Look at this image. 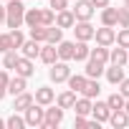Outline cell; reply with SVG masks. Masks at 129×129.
I'll list each match as a JSON object with an SVG mask.
<instances>
[{
    "label": "cell",
    "mask_w": 129,
    "mask_h": 129,
    "mask_svg": "<svg viewBox=\"0 0 129 129\" xmlns=\"http://www.w3.org/2000/svg\"><path fill=\"white\" fill-rule=\"evenodd\" d=\"M94 38H96V46H111L114 43V38H116V33H114V28H109V25H101V28H96L94 30Z\"/></svg>",
    "instance_id": "obj_7"
},
{
    "label": "cell",
    "mask_w": 129,
    "mask_h": 129,
    "mask_svg": "<svg viewBox=\"0 0 129 129\" xmlns=\"http://www.w3.org/2000/svg\"><path fill=\"white\" fill-rule=\"evenodd\" d=\"M0 23H5V5H0Z\"/></svg>",
    "instance_id": "obj_44"
},
{
    "label": "cell",
    "mask_w": 129,
    "mask_h": 129,
    "mask_svg": "<svg viewBox=\"0 0 129 129\" xmlns=\"http://www.w3.org/2000/svg\"><path fill=\"white\" fill-rule=\"evenodd\" d=\"M63 121V109L56 104L51 109H46V116H43V129H56L58 124Z\"/></svg>",
    "instance_id": "obj_4"
},
{
    "label": "cell",
    "mask_w": 129,
    "mask_h": 129,
    "mask_svg": "<svg viewBox=\"0 0 129 129\" xmlns=\"http://www.w3.org/2000/svg\"><path fill=\"white\" fill-rule=\"evenodd\" d=\"M94 25L89 20H76L74 23V33H76V41H91L94 38Z\"/></svg>",
    "instance_id": "obj_6"
},
{
    "label": "cell",
    "mask_w": 129,
    "mask_h": 129,
    "mask_svg": "<svg viewBox=\"0 0 129 129\" xmlns=\"http://www.w3.org/2000/svg\"><path fill=\"white\" fill-rule=\"evenodd\" d=\"M109 121H111L114 129H124V126H129V114H126L124 109H111Z\"/></svg>",
    "instance_id": "obj_12"
},
{
    "label": "cell",
    "mask_w": 129,
    "mask_h": 129,
    "mask_svg": "<svg viewBox=\"0 0 129 129\" xmlns=\"http://www.w3.org/2000/svg\"><path fill=\"white\" fill-rule=\"evenodd\" d=\"M79 116H89L91 114V99H86V96H81V99H76L74 101V106H71Z\"/></svg>",
    "instance_id": "obj_18"
},
{
    "label": "cell",
    "mask_w": 129,
    "mask_h": 129,
    "mask_svg": "<svg viewBox=\"0 0 129 129\" xmlns=\"http://www.w3.org/2000/svg\"><path fill=\"white\" fill-rule=\"evenodd\" d=\"M109 114H111V109H109V104L106 101H96V104H91V116L101 124V121H109Z\"/></svg>",
    "instance_id": "obj_11"
},
{
    "label": "cell",
    "mask_w": 129,
    "mask_h": 129,
    "mask_svg": "<svg viewBox=\"0 0 129 129\" xmlns=\"http://www.w3.org/2000/svg\"><path fill=\"white\" fill-rule=\"evenodd\" d=\"M101 25H109V28H114L116 25V8H101Z\"/></svg>",
    "instance_id": "obj_24"
},
{
    "label": "cell",
    "mask_w": 129,
    "mask_h": 129,
    "mask_svg": "<svg viewBox=\"0 0 129 129\" xmlns=\"http://www.w3.org/2000/svg\"><path fill=\"white\" fill-rule=\"evenodd\" d=\"M119 94H121L124 99H129V79H121V81H119Z\"/></svg>",
    "instance_id": "obj_40"
},
{
    "label": "cell",
    "mask_w": 129,
    "mask_h": 129,
    "mask_svg": "<svg viewBox=\"0 0 129 129\" xmlns=\"http://www.w3.org/2000/svg\"><path fill=\"white\" fill-rule=\"evenodd\" d=\"M124 101H126V99H124V96H121L119 91H114V94H111V96L106 99L109 109H124Z\"/></svg>",
    "instance_id": "obj_34"
},
{
    "label": "cell",
    "mask_w": 129,
    "mask_h": 129,
    "mask_svg": "<svg viewBox=\"0 0 129 129\" xmlns=\"http://www.w3.org/2000/svg\"><path fill=\"white\" fill-rule=\"evenodd\" d=\"M10 48H13L10 33H0V53H5V51H10Z\"/></svg>",
    "instance_id": "obj_38"
},
{
    "label": "cell",
    "mask_w": 129,
    "mask_h": 129,
    "mask_svg": "<svg viewBox=\"0 0 129 129\" xmlns=\"http://www.w3.org/2000/svg\"><path fill=\"white\" fill-rule=\"evenodd\" d=\"M3 126H5V119H0V129H3Z\"/></svg>",
    "instance_id": "obj_47"
},
{
    "label": "cell",
    "mask_w": 129,
    "mask_h": 129,
    "mask_svg": "<svg viewBox=\"0 0 129 129\" xmlns=\"http://www.w3.org/2000/svg\"><path fill=\"white\" fill-rule=\"evenodd\" d=\"M13 99H15V101H13V111H25V109L33 104V94H28V91H20V94H15Z\"/></svg>",
    "instance_id": "obj_13"
},
{
    "label": "cell",
    "mask_w": 129,
    "mask_h": 129,
    "mask_svg": "<svg viewBox=\"0 0 129 129\" xmlns=\"http://www.w3.org/2000/svg\"><path fill=\"white\" fill-rule=\"evenodd\" d=\"M20 91H25V79L15 74V79H10V81H8V94H13V96H15V94H20Z\"/></svg>",
    "instance_id": "obj_26"
},
{
    "label": "cell",
    "mask_w": 129,
    "mask_h": 129,
    "mask_svg": "<svg viewBox=\"0 0 129 129\" xmlns=\"http://www.w3.org/2000/svg\"><path fill=\"white\" fill-rule=\"evenodd\" d=\"M53 13H58V10H66L69 8V0H51V5H48Z\"/></svg>",
    "instance_id": "obj_39"
},
{
    "label": "cell",
    "mask_w": 129,
    "mask_h": 129,
    "mask_svg": "<svg viewBox=\"0 0 129 129\" xmlns=\"http://www.w3.org/2000/svg\"><path fill=\"white\" fill-rule=\"evenodd\" d=\"M124 111H126V114H129V99H126V101H124Z\"/></svg>",
    "instance_id": "obj_46"
},
{
    "label": "cell",
    "mask_w": 129,
    "mask_h": 129,
    "mask_svg": "<svg viewBox=\"0 0 129 129\" xmlns=\"http://www.w3.org/2000/svg\"><path fill=\"white\" fill-rule=\"evenodd\" d=\"M89 53H91L89 41H79V43L74 46V61H86V58H89Z\"/></svg>",
    "instance_id": "obj_22"
},
{
    "label": "cell",
    "mask_w": 129,
    "mask_h": 129,
    "mask_svg": "<svg viewBox=\"0 0 129 129\" xmlns=\"http://www.w3.org/2000/svg\"><path fill=\"white\" fill-rule=\"evenodd\" d=\"M18 58H20V56L15 53V48L5 51V53H3V66H5V69H15V63H18Z\"/></svg>",
    "instance_id": "obj_30"
},
{
    "label": "cell",
    "mask_w": 129,
    "mask_h": 129,
    "mask_svg": "<svg viewBox=\"0 0 129 129\" xmlns=\"http://www.w3.org/2000/svg\"><path fill=\"white\" fill-rule=\"evenodd\" d=\"M23 18H25L23 0H8V5H5V23H8V28H20Z\"/></svg>",
    "instance_id": "obj_1"
},
{
    "label": "cell",
    "mask_w": 129,
    "mask_h": 129,
    "mask_svg": "<svg viewBox=\"0 0 129 129\" xmlns=\"http://www.w3.org/2000/svg\"><path fill=\"white\" fill-rule=\"evenodd\" d=\"M104 66H106V63H101V61H96V58H86L84 76H86V79H99V76L104 74Z\"/></svg>",
    "instance_id": "obj_9"
},
{
    "label": "cell",
    "mask_w": 129,
    "mask_h": 129,
    "mask_svg": "<svg viewBox=\"0 0 129 129\" xmlns=\"http://www.w3.org/2000/svg\"><path fill=\"white\" fill-rule=\"evenodd\" d=\"M114 43H116V46H121V48H129V28H121V30L116 33Z\"/></svg>",
    "instance_id": "obj_37"
},
{
    "label": "cell",
    "mask_w": 129,
    "mask_h": 129,
    "mask_svg": "<svg viewBox=\"0 0 129 129\" xmlns=\"http://www.w3.org/2000/svg\"><path fill=\"white\" fill-rule=\"evenodd\" d=\"M33 101H36V104H41V106H48V104H53V101H56V91H53L51 86H41V89H36Z\"/></svg>",
    "instance_id": "obj_8"
},
{
    "label": "cell",
    "mask_w": 129,
    "mask_h": 129,
    "mask_svg": "<svg viewBox=\"0 0 129 129\" xmlns=\"http://www.w3.org/2000/svg\"><path fill=\"white\" fill-rule=\"evenodd\" d=\"M116 25L119 28H129V8H116Z\"/></svg>",
    "instance_id": "obj_33"
},
{
    "label": "cell",
    "mask_w": 129,
    "mask_h": 129,
    "mask_svg": "<svg viewBox=\"0 0 129 129\" xmlns=\"http://www.w3.org/2000/svg\"><path fill=\"white\" fill-rule=\"evenodd\" d=\"M84 86H86V76H84V74H76V76H69V89H71V91L81 94V91H84Z\"/></svg>",
    "instance_id": "obj_25"
},
{
    "label": "cell",
    "mask_w": 129,
    "mask_h": 129,
    "mask_svg": "<svg viewBox=\"0 0 129 129\" xmlns=\"http://www.w3.org/2000/svg\"><path fill=\"white\" fill-rule=\"evenodd\" d=\"M89 58H96V61L106 63V61H109V48H106V46H96V48H91Z\"/></svg>",
    "instance_id": "obj_29"
},
{
    "label": "cell",
    "mask_w": 129,
    "mask_h": 129,
    "mask_svg": "<svg viewBox=\"0 0 129 129\" xmlns=\"http://www.w3.org/2000/svg\"><path fill=\"white\" fill-rule=\"evenodd\" d=\"M71 13H74L76 20H91V15H94L91 0H76V5L71 8Z\"/></svg>",
    "instance_id": "obj_5"
},
{
    "label": "cell",
    "mask_w": 129,
    "mask_h": 129,
    "mask_svg": "<svg viewBox=\"0 0 129 129\" xmlns=\"http://www.w3.org/2000/svg\"><path fill=\"white\" fill-rule=\"evenodd\" d=\"M126 63H129V48H126Z\"/></svg>",
    "instance_id": "obj_48"
},
{
    "label": "cell",
    "mask_w": 129,
    "mask_h": 129,
    "mask_svg": "<svg viewBox=\"0 0 129 129\" xmlns=\"http://www.w3.org/2000/svg\"><path fill=\"white\" fill-rule=\"evenodd\" d=\"M23 41H25V36L20 33V28H13V30H10V43H13V48H15V51L23 46Z\"/></svg>",
    "instance_id": "obj_36"
},
{
    "label": "cell",
    "mask_w": 129,
    "mask_h": 129,
    "mask_svg": "<svg viewBox=\"0 0 129 129\" xmlns=\"http://www.w3.org/2000/svg\"><path fill=\"white\" fill-rule=\"evenodd\" d=\"M41 53V43L38 41H23V46H20V56H25V58H36Z\"/></svg>",
    "instance_id": "obj_17"
},
{
    "label": "cell",
    "mask_w": 129,
    "mask_h": 129,
    "mask_svg": "<svg viewBox=\"0 0 129 129\" xmlns=\"http://www.w3.org/2000/svg\"><path fill=\"white\" fill-rule=\"evenodd\" d=\"M61 41H63V28H58L56 23L48 25V30H46V43H53V46H56V43H61Z\"/></svg>",
    "instance_id": "obj_21"
},
{
    "label": "cell",
    "mask_w": 129,
    "mask_h": 129,
    "mask_svg": "<svg viewBox=\"0 0 129 129\" xmlns=\"http://www.w3.org/2000/svg\"><path fill=\"white\" fill-rule=\"evenodd\" d=\"M5 94H8V91H5V86H0V99H3Z\"/></svg>",
    "instance_id": "obj_45"
},
{
    "label": "cell",
    "mask_w": 129,
    "mask_h": 129,
    "mask_svg": "<svg viewBox=\"0 0 129 129\" xmlns=\"http://www.w3.org/2000/svg\"><path fill=\"white\" fill-rule=\"evenodd\" d=\"M23 114H25V116H23V119H25V126H43L46 109H43L41 104H36V101H33V104H30V106H28Z\"/></svg>",
    "instance_id": "obj_3"
},
{
    "label": "cell",
    "mask_w": 129,
    "mask_h": 129,
    "mask_svg": "<svg viewBox=\"0 0 129 129\" xmlns=\"http://www.w3.org/2000/svg\"><path fill=\"white\" fill-rule=\"evenodd\" d=\"M124 5H126V8H129V0H124Z\"/></svg>",
    "instance_id": "obj_49"
},
{
    "label": "cell",
    "mask_w": 129,
    "mask_h": 129,
    "mask_svg": "<svg viewBox=\"0 0 129 129\" xmlns=\"http://www.w3.org/2000/svg\"><path fill=\"white\" fill-rule=\"evenodd\" d=\"M74 126H89V119H86V116H79V114H76V119H74Z\"/></svg>",
    "instance_id": "obj_41"
},
{
    "label": "cell",
    "mask_w": 129,
    "mask_h": 129,
    "mask_svg": "<svg viewBox=\"0 0 129 129\" xmlns=\"http://www.w3.org/2000/svg\"><path fill=\"white\" fill-rule=\"evenodd\" d=\"M15 74H18V76H23V79H30V76L36 74V69H33V58L20 56V58H18V63H15Z\"/></svg>",
    "instance_id": "obj_10"
},
{
    "label": "cell",
    "mask_w": 129,
    "mask_h": 129,
    "mask_svg": "<svg viewBox=\"0 0 129 129\" xmlns=\"http://www.w3.org/2000/svg\"><path fill=\"white\" fill-rule=\"evenodd\" d=\"M5 126H8V129H23V126H25V119L18 116V111H13V116L5 119Z\"/></svg>",
    "instance_id": "obj_32"
},
{
    "label": "cell",
    "mask_w": 129,
    "mask_h": 129,
    "mask_svg": "<svg viewBox=\"0 0 129 129\" xmlns=\"http://www.w3.org/2000/svg\"><path fill=\"white\" fill-rule=\"evenodd\" d=\"M5 3H8V0H5Z\"/></svg>",
    "instance_id": "obj_50"
},
{
    "label": "cell",
    "mask_w": 129,
    "mask_h": 129,
    "mask_svg": "<svg viewBox=\"0 0 129 129\" xmlns=\"http://www.w3.org/2000/svg\"><path fill=\"white\" fill-rule=\"evenodd\" d=\"M86 99H94V96H99L101 94V86H99V79H86V86H84V91H81Z\"/></svg>",
    "instance_id": "obj_23"
},
{
    "label": "cell",
    "mask_w": 129,
    "mask_h": 129,
    "mask_svg": "<svg viewBox=\"0 0 129 129\" xmlns=\"http://www.w3.org/2000/svg\"><path fill=\"white\" fill-rule=\"evenodd\" d=\"M8 81H10L8 71H0V86H5V91H8Z\"/></svg>",
    "instance_id": "obj_42"
},
{
    "label": "cell",
    "mask_w": 129,
    "mask_h": 129,
    "mask_svg": "<svg viewBox=\"0 0 129 129\" xmlns=\"http://www.w3.org/2000/svg\"><path fill=\"white\" fill-rule=\"evenodd\" d=\"M104 74H106L109 84H114V86L124 79V69H121V66H116V63H111V69H104Z\"/></svg>",
    "instance_id": "obj_20"
},
{
    "label": "cell",
    "mask_w": 129,
    "mask_h": 129,
    "mask_svg": "<svg viewBox=\"0 0 129 129\" xmlns=\"http://www.w3.org/2000/svg\"><path fill=\"white\" fill-rule=\"evenodd\" d=\"M74 101H76V91H63V94H58V99H56V104L63 109V111H66V109H71L74 106Z\"/></svg>",
    "instance_id": "obj_19"
},
{
    "label": "cell",
    "mask_w": 129,
    "mask_h": 129,
    "mask_svg": "<svg viewBox=\"0 0 129 129\" xmlns=\"http://www.w3.org/2000/svg\"><path fill=\"white\" fill-rule=\"evenodd\" d=\"M74 23H76V18H74V13H71L69 8L56 13V25H58V28H74Z\"/></svg>",
    "instance_id": "obj_16"
},
{
    "label": "cell",
    "mask_w": 129,
    "mask_h": 129,
    "mask_svg": "<svg viewBox=\"0 0 129 129\" xmlns=\"http://www.w3.org/2000/svg\"><path fill=\"white\" fill-rule=\"evenodd\" d=\"M109 61L111 63H116V66H124L126 63V48H114V51H109Z\"/></svg>",
    "instance_id": "obj_27"
},
{
    "label": "cell",
    "mask_w": 129,
    "mask_h": 129,
    "mask_svg": "<svg viewBox=\"0 0 129 129\" xmlns=\"http://www.w3.org/2000/svg\"><path fill=\"white\" fill-rule=\"evenodd\" d=\"M23 23H25L28 28H30V25H41V8H30V10H25Z\"/></svg>",
    "instance_id": "obj_28"
},
{
    "label": "cell",
    "mask_w": 129,
    "mask_h": 129,
    "mask_svg": "<svg viewBox=\"0 0 129 129\" xmlns=\"http://www.w3.org/2000/svg\"><path fill=\"white\" fill-rule=\"evenodd\" d=\"M71 76V69H69V61H53L51 63V71H48V79L53 84H63V81H69Z\"/></svg>",
    "instance_id": "obj_2"
},
{
    "label": "cell",
    "mask_w": 129,
    "mask_h": 129,
    "mask_svg": "<svg viewBox=\"0 0 129 129\" xmlns=\"http://www.w3.org/2000/svg\"><path fill=\"white\" fill-rule=\"evenodd\" d=\"M74 46L71 41H61L56 43V51H58V61H74Z\"/></svg>",
    "instance_id": "obj_14"
},
{
    "label": "cell",
    "mask_w": 129,
    "mask_h": 129,
    "mask_svg": "<svg viewBox=\"0 0 129 129\" xmlns=\"http://www.w3.org/2000/svg\"><path fill=\"white\" fill-rule=\"evenodd\" d=\"M91 5H94V8H106L109 0H91Z\"/></svg>",
    "instance_id": "obj_43"
},
{
    "label": "cell",
    "mask_w": 129,
    "mask_h": 129,
    "mask_svg": "<svg viewBox=\"0 0 129 129\" xmlns=\"http://www.w3.org/2000/svg\"><path fill=\"white\" fill-rule=\"evenodd\" d=\"M38 58H41L43 63H48V66H51L53 61H58V51H56V46H53V43H46V46H41V53H38Z\"/></svg>",
    "instance_id": "obj_15"
},
{
    "label": "cell",
    "mask_w": 129,
    "mask_h": 129,
    "mask_svg": "<svg viewBox=\"0 0 129 129\" xmlns=\"http://www.w3.org/2000/svg\"><path fill=\"white\" fill-rule=\"evenodd\" d=\"M46 30H48V25H30V38L38 43H46Z\"/></svg>",
    "instance_id": "obj_31"
},
{
    "label": "cell",
    "mask_w": 129,
    "mask_h": 129,
    "mask_svg": "<svg viewBox=\"0 0 129 129\" xmlns=\"http://www.w3.org/2000/svg\"><path fill=\"white\" fill-rule=\"evenodd\" d=\"M56 23V13L51 8H41V25H53Z\"/></svg>",
    "instance_id": "obj_35"
}]
</instances>
